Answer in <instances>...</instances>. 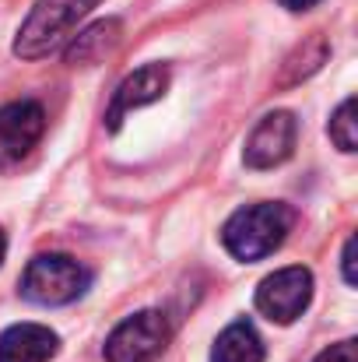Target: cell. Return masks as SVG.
<instances>
[{"label": "cell", "mask_w": 358, "mask_h": 362, "mask_svg": "<svg viewBox=\"0 0 358 362\" xmlns=\"http://www.w3.org/2000/svg\"><path fill=\"white\" fill-rule=\"evenodd\" d=\"M295 226V211L281 201L246 204L222 226V243L236 260H263L288 240Z\"/></svg>", "instance_id": "obj_1"}, {"label": "cell", "mask_w": 358, "mask_h": 362, "mask_svg": "<svg viewBox=\"0 0 358 362\" xmlns=\"http://www.w3.org/2000/svg\"><path fill=\"white\" fill-rule=\"evenodd\" d=\"M102 0H35L28 18L21 21L14 35V53L21 60H42L53 49H60L67 39H74V28L99 7Z\"/></svg>", "instance_id": "obj_2"}, {"label": "cell", "mask_w": 358, "mask_h": 362, "mask_svg": "<svg viewBox=\"0 0 358 362\" xmlns=\"http://www.w3.org/2000/svg\"><path fill=\"white\" fill-rule=\"evenodd\" d=\"M92 271L67 253H39L21 274V296L35 306H67L85 296Z\"/></svg>", "instance_id": "obj_3"}, {"label": "cell", "mask_w": 358, "mask_h": 362, "mask_svg": "<svg viewBox=\"0 0 358 362\" xmlns=\"http://www.w3.org/2000/svg\"><path fill=\"white\" fill-rule=\"evenodd\" d=\"M172 327L162 310H141L106 338V362H158L169 349Z\"/></svg>", "instance_id": "obj_4"}, {"label": "cell", "mask_w": 358, "mask_h": 362, "mask_svg": "<svg viewBox=\"0 0 358 362\" xmlns=\"http://www.w3.org/2000/svg\"><path fill=\"white\" fill-rule=\"evenodd\" d=\"M313 299V274L302 264L281 267L256 285V310L274 324H292L306 313Z\"/></svg>", "instance_id": "obj_5"}, {"label": "cell", "mask_w": 358, "mask_h": 362, "mask_svg": "<svg viewBox=\"0 0 358 362\" xmlns=\"http://www.w3.org/2000/svg\"><path fill=\"white\" fill-rule=\"evenodd\" d=\"M42 134H46V110L35 99H18L0 106V173L28 158L32 148L42 141Z\"/></svg>", "instance_id": "obj_6"}, {"label": "cell", "mask_w": 358, "mask_h": 362, "mask_svg": "<svg viewBox=\"0 0 358 362\" xmlns=\"http://www.w3.org/2000/svg\"><path fill=\"white\" fill-rule=\"evenodd\" d=\"M299 141V120L288 110H274L267 117H260V123L249 130L246 148H242V162L249 169H274L281 162L292 158Z\"/></svg>", "instance_id": "obj_7"}, {"label": "cell", "mask_w": 358, "mask_h": 362, "mask_svg": "<svg viewBox=\"0 0 358 362\" xmlns=\"http://www.w3.org/2000/svg\"><path fill=\"white\" fill-rule=\"evenodd\" d=\"M169 81H172V74H169L165 64H148V67L126 74V78L119 81V88L113 92L109 110H106V127H109V130H119V123H123L126 113L158 103V99L169 92Z\"/></svg>", "instance_id": "obj_8"}, {"label": "cell", "mask_w": 358, "mask_h": 362, "mask_svg": "<svg viewBox=\"0 0 358 362\" xmlns=\"http://www.w3.org/2000/svg\"><path fill=\"white\" fill-rule=\"evenodd\" d=\"M60 338L42 324H14L0 334V362H49Z\"/></svg>", "instance_id": "obj_9"}, {"label": "cell", "mask_w": 358, "mask_h": 362, "mask_svg": "<svg viewBox=\"0 0 358 362\" xmlns=\"http://www.w3.org/2000/svg\"><path fill=\"white\" fill-rule=\"evenodd\" d=\"M119 39H123V21L119 18H102V21L88 25L85 32H78L64 57H67L71 67H92V64L106 60L117 49Z\"/></svg>", "instance_id": "obj_10"}, {"label": "cell", "mask_w": 358, "mask_h": 362, "mask_svg": "<svg viewBox=\"0 0 358 362\" xmlns=\"http://www.w3.org/2000/svg\"><path fill=\"white\" fill-rule=\"evenodd\" d=\"M327 57H330V42L316 32V35H309L302 46H295L292 53H288V60L281 64V74H278V88H292V85H299V81H306L309 74H316L323 64H327Z\"/></svg>", "instance_id": "obj_11"}, {"label": "cell", "mask_w": 358, "mask_h": 362, "mask_svg": "<svg viewBox=\"0 0 358 362\" xmlns=\"http://www.w3.org/2000/svg\"><path fill=\"white\" fill-rule=\"evenodd\" d=\"M211 362H263V341L253 331V324H229L211 349Z\"/></svg>", "instance_id": "obj_12"}, {"label": "cell", "mask_w": 358, "mask_h": 362, "mask_svg": "<svg viewBox=\"0 0 358 362\" xmlns=\"http://www.w3.org/2000/svg\"><path fill=\"white\" fill-rule=\"evenodd\" d=\"M330 141L341 151H355L358 148V120H355V99H345L338 106V113L330 117Z\"/></svg>", "instance_id": "obj_13"}, {"label": "cell", "mask_w": 358, "mask_h": 362, "mask_svg": "<svg viewBox=\"0 0 358 362\" xmlns=\"http://www.w3.org/2000/svg\"><path fill=\"white\" fill-rule=\"evenodd\" d=\"M313 362H358L355 356V341L348 338V341H338V345H330V349H323L320 356Z\"/></svg>", "instance_id": "obj_14"}, {"label": "cell", "mask_w": 358, "mask_h": 362, "mask_svg": "<svg viewBox=\"0 0 358 362\" xmlns=\"http://www.w3.org/2000/svg\"><path fill=\"white\" fill-rule=\"evenodd\" d=\"M341 271H345V281H348V285H358V274H355V236H348V243H345Z\"/></svg>", "instance_id": "obj_15"}, {"label": "cell", "mask_w": 358, "mask_h": 362, "mask_svg": "<svg viewBox=\"0 0 358 362\" xmlns=\"http://www.w3.org/2000/svg\"><path fill=\"white\" fill-rule=\"evenodd\" d=\"M281 7H288V11H309V7H316L320 0H278Z\"/></svg>", "instance_id": "obj_16"}, {"label": "cell", "mask_w": 358, "mask_h": 362, "mask_svg": "<svg viewBox=\"0 0 358 362\" xmlns=\"http://www.w3.org/2000/svg\"><path fill=\"white\" fill-rule=\"evenodd\" d=\"M4 253H7V236H4V229H0V264H4Z\"/></svg>", "instance_id": "obj_17"}]
</instances>
